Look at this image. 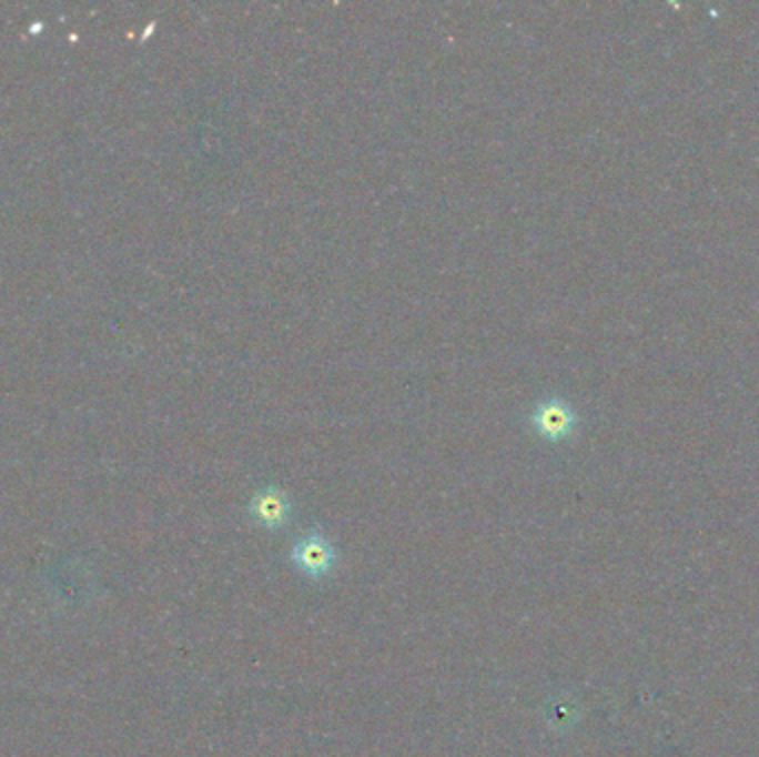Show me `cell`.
<instances>
[{"instance_id": "obj_3", "label": "cell", "mask_w": 759, "mask_h": 757, "mask_svg": "<svg viewBox=\"0 0 759 757\" xmlns=\"http://www.w3.org/2000/svg\"><path fill=\"white\" fill-rule=\"evenodd\" d=\"M249 513L262 526L277 528L289 519V513H291L289 495L277 486H264L255 491V495L251 497Z\"/></svg>"}, {"instance_id": "obj_1", "label": "cell", "mask_w": 759, "mask_h": 757, "mask_svg": "<svg viewBox=\"0 0 759 757\" xmlns=\"http://www.w3.org/2000/svg\"><path fill=\"white\" fill-rule=\"evenodd\" d=\"M528 422L539 437L548 442H561L575 431L577 415L564 397L550 395L533 406Z\"/></svg>"}, {"instance_id": "obj_2", "label": "cell", "mask_w": 759, "mask_h": 757, "mask_svg": "<svg viewBox=\"0 0 759 757\" xmlns=\"http://www.w3.org/2000/svg\"><path fill=\"white\" fill-rule=\"evenodd\" d=\"M291 559L304 575L320 579L326 573H331V568H333L335 548L331 546V542L322 533L313 531V533L302 535L295 542V546L291 551Z\"/></svg>"}]
</instances>
